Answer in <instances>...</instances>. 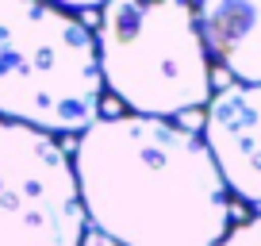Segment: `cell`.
Wrapping results in <instances>:
<instances>
[{"label":"cell","instance_id":"obj_4","mask_svg":"<svg viewBox=\"0 0 261 246\" xmlns=\"http://www.w3.org/2000/svg\"><path fill=\"white\" fill-rule=\"evenodd\" d=\"M85 223L58 139L0 119V246H81Z\"/></svg>","mask_w":261,"mask_h":246},{"label":"cell","instance_id":"obj_8","mask_svg":"<svg viewBox=\"0 0 261 246\" xmlns=\"http://www.w3.org/2000/svg\"><path fill=\"white\" fill-rule=\"evenodd\" d=\"M81 246H119V242H115V238H108V235H100V231H85Z\"/></svg>","mask_w":261,"mask_h":246},{"label":"cell","instance_id":"obj_3","mask_svg":"<svg viewBox=\"0 0 261 246\" xmlns=\"http://www.w3.org/2000/svg\"><path fill=\"white\" fill-rule=\"evenodd\" d=\"M96 54L104 89L135 115L169 119L212 100V62L188 4L115 0L100 8Z\"/></svg>","mask_w":261,"mask_h":246},{"label":"cell","instance_id":"obj_6","mask_svg":"<svg viewBox=\"0 0 261 246\" xmlns=\"http://www.w3.org/2000/svg\"><path fill=\"white\" fill-rule=\"evenodd\" d=\"M196 27L238 85H261V0H212L196 8Z\"/></svg>","mask_w":261,"mask_h":246},{"label":"cell","instance_id":"obj_1","mask_svg":"<svg viewBox=\"0 0 261 246\" xmlns=\"http://www.w3.org/2000/svg\"><path fill=\"white\" fill-rule=\"evenodd\" d=\"M69 162L85 219L119 246H219L230 231V192L188 127L96 119Z\"/></svg>","mask_w":261,"mask_h":246},{"label":"cell","instance_id":"obj_7","mask_svg":"<svg viewBox=\"0 0 261 246\" xmlns=\"http://www.w3.org/2000/svg\"><path fill=\"white\" fill-rule=\"evenodd\" d=\"M219 246H261V215H253V219L230 227Z\"/></svg>","mask_w":261,"mask_h":246},{"label":"cell","instance_id":"obj_2","mask_svg":"<svg viewBox=\"0 0 261 246\" xmlns=\"http://www.w3.org/2000/svg\"><path fill=\"white\" fill-rule=\"evenodd\" d=\"M96 35L65 8L0 0V119L42 135H85L100 119Z\"/></svg>","mask_w":261,"mask_h":246},{"label":"cell","instance_id":"obj_5","mask_svg":"<svg viewBox=\"0 0 261 246\" xmlns=\"http://www.w3.org/2000/svg\"><path fill=\"white\" fill-rule=\"evenodd\" d=\"M204 146L227 192L261 208V85H227L212 92Z\"/></svg>","mask_w":261,"mask_h":246}]
</instances>
